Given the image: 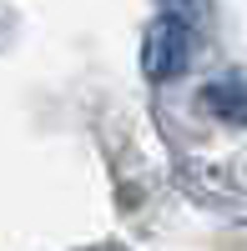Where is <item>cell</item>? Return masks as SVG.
Masks as SVG:
<instances>
[{
	"instance_id": "obj_1",
	"label": "cell",
	"mask_w": 247,
	"mask_h": 251,
	"mask_svg": "<svg viewBox=\"0 0 247 251\" xmlns=\"http://www.w3.org/2000/svg\"><path fill=\"white\" fill-rule=\"evenodd\" d=\"M182 55H187V35H182V25H172V20H156V30L147 40V71L161 80L172 75L182 66Z\"/></svg>"
}]
</instances>
